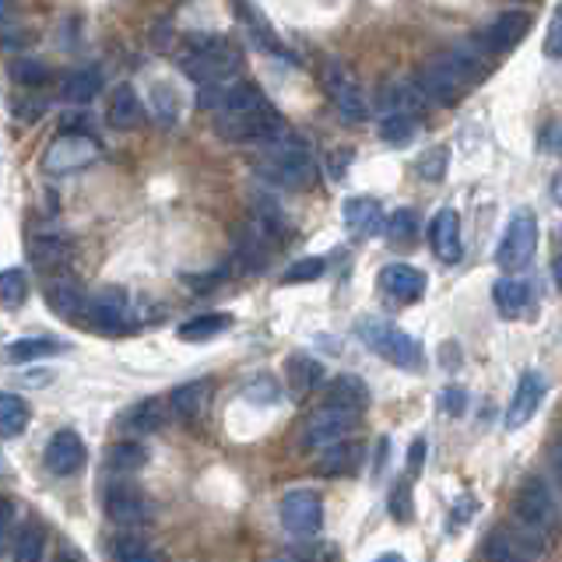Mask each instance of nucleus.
Listing matches in <instances>:
<instances>
[{
  "instance_id": "nucleus-35",
  "label": "nucleus",
  "mask_w": 562,
  "mask_h": 562,
  "mask_svg": "<svg viewBox=\"0 0 562 562\" xmlns=\"http://www.w3.org/2000/svg\"><path fill=\"white\" fill-rule=\"evenodd\" d=\"M105 464H110V471H140L148 464V450L137 439H120V443L110 447Z\"/></svg>"
},
{
  "instance_id": "nucleus-25",
  "label": "nucleus",
  "mask_w": 562,
  "mask_h": 562,
  "mask_svg": "<svg viewBox=\"0 0 562 562\" xmlns=\"http://www.w3.org/2000/svg\"><path fill=\"white\" fill-rule=\"evenodd\" d=\"M207 397H211V380H193V383L176 386V391L169 394V408L176 418L198 422L207 408Z\"/></svg>"
},
{
  "instance_id": "nucleus-53",
  "label": "nucleus",
  "mask_w": 562,
  "mask_h": 562,
  "mask_svg": "<svg viewBox=\"0 0 562 562\" xmlns=\"http://www.w3.org/2000/svg\"><path fill=\"white\" fill-rule=\"evenodd\" d=\"M14 18V4L11 0H0V22H11Z\"/></svg>"
},
{
  "instance_id": "nucleus-31",
  "label": "nucleus",
  "mask_w": 562,
  "mask_h": 562,
  "mask_svg": "<svg viewBox=\"0 0 562 562\" xmlns=\"http://www.w3.org/2000/svg\"><path fill=\"white\" fill-rule=\"evenodd\" d=\"M67 351L64 341L57 338H18L4 348V362L11 366H22V362H32V359H46V356H60Z\"/></svg>"
},
{
  "instance_id": "nucleus-5",
  "label": "nucleus",
  "mask_w": 562,
  "mask_h": 562,
  "mask_svg": "<svg viewBox=\"0 0 562 562\" xmlns=\"http://www.w3.org/2000/svg\"><path fill=\"white\" fill-rule=\"evenodd\" d=\"M359 338L391 366H401V369H418L422 366V345L412 338L408 330H401L391 321L366 316V321H359Z\"/></svg>"
},
{
  "instance_id": "nucleus-32",
  "label": "nucleus",
  "mask_w": 562,
  "mask_h": 562,
  "mask_svg": "<svg viewBox=\"0 0 562 562\" xmlns=\"http://www.w3.org/2000/svg\"><path fill=\"white\" fill-rule=\"evenodd\" d=\"M46 549V527L40 520L22 524V531L14 535V552L11 562H40Z\"/></svg>"
},
{
  "instance_id": "nucleus-57",
  "label": "nucleus",
  "mask_w": 562,
  "mask_h": 562,
  "mask_svg": "<svg viewBox=\"0 0 562 562\" xmlns=\"http://www.w3.org/2000/svg\"><path fill=\"white\" fill-rule=\"evenodd\" d=\"M376 562H404V559H401L397 552H386V555H380Z\"/></svg>"
},
{
  "instance_id": "nucleus-42",
  "label": "nucleus",
  "mask_w": 562,
  "mask_h": 562,
  "mask_svg": "<svg viewBox=\"0 0 562 562\" xmlns=\"http://www.w3.org/2000/svg\"><path fill=\"white\" fill-rule=\"evenodd\" d=\"M324 257H303V260H295L292 268L281 274V281H285V285H303V281H316L324 274Z\"/></svg>"
},
{
  "instance_id": "nucleus-40",
  "label": "nucleus",
  "mask_w": 562,
  "mask_h": 562,
  "mask_svg": "<svg viewBox=\"0 0 562 562\" xmlns=\"http://www.w3.org/2000/svg\"><path fill=\"white\" fill-rule=\"evenodd\" d=\"M25 295H29V281H25L22 271H18V268L0 271V306H8V310L22 306Z\"/></svg>"
},
{
  "instance_id": "nucleus-18",
  "label": "nucleus",
  "mask_w": 562,
  "mask_h": 562,
  "mask_svg": "<svg viewBox=\"0 0 562 562\" xmlns=\"http://www.w3.org/2000/svg\"><path fill=\"white\" fill-rule=\"evenodd\" d=\"M380 289L397 299V303H415V299L426 292V274L412 263H386L380 271Z\"/></svg>"
},
{
  "instance_id": "nucleus-11",
  "label": "nucleus",
  "mask_w": 562,
  "mask_h": 562,
  "mask_svg": "<svg viewBox=\"0 0 562 562\" xmlns=\"http://www.w3.org/2000/svg\"><path fill=\"white\" fill-rule=\"evenodd\" d=\"M102 509L113 524L140 527L151 520V499L134 482H113L102 492Z\"/></svg>"
},
{
  "instance_id": "nucleus-29",
  "label": "nucleus",
  "mask_w": 562,
  "mask_h": 562,
  "mask_svg": "<svg viewBox=\"0 0 562 562\" xmlns=\"http://www.w3.org/2000/svg\"><path fill=\"white\" fill-rule=\"evenodd\" d=\"M29 254H32V263L40 271H60L67 268V260H70V246L60 239V236H32L29 243Z\"/></svg>"
},
{
  "instance_id": "nucleus-41",
  "label": "nucleus",
  "mask_w": 562,
  "mask_h": 562,
  "mask_svg": "<svg viewBox=\"0 0 562 562\" xmlns=\"http://www.w3.org/2000/svg\"><path fill=\"white\" fill-rule=\"evenodd\" d=\"M415 131H418V120H412V116H383L380 120V137L386 145H408Z\"/></svg>"
},
{
  "instance_id": "nucleus-47",
  "label": "nucleus",
  "mask_w": 562,
  "mask_h": 562,
  "mask_svg": "<svg viewBox=\"0 0 562 562\" xmlns=\"http://www.w3.org/2000/svg\"><path fill=\"white\" fill-rule=\"evenodd\" d=\"M471 509H474V499L471 496H461V503H453V509H450V524H447V531L453 535V531H461V527L471 520Z\"/></svg>"
},
{
  "instance_id": "nucleus-55",
  "label": "nucleus",
  "mask_w": 562,
  "mask_h": 562,
  "mask_svg": "<svg viewBox=\"0 0 562 562\" xmlns=\"http://www.w3.org/2000/svg\"><path fill=\"white\" fill-rule=\"evenodd\" d=\"M552 278H555V285L562 289V257H559V260L552 263Z\"/></svg>"
},
{
  "instance_id": "nucleus-1",
  "label": "nucleus",
  "mask_w": 562,
  "mask_h": 562,
  "mask_svg": "<svg viewBox=\"0 0 562 562\" xmlns=\"http://www.w3.org/2000/svg\"><path fill=\"white\" fill-rule=\"evenodd\" d=\"M198 102L215 113V134L228 145H271L285 137V120L274 105L263 99V92L250 81H225L201 88Z\"/></svg>"
},
{
  "instance_id": "nucleus-10",
  "label": "nucleus",
  "mask_w": 562,
  "mask_h": 562,
  "mask_svg": "<svg viewBox=\"0 0 562 562\" xmlns=\"http://www.w3.org/2000/svg\"><path fill=\"white\" fill-rule=\"evenodd\" d=\"M359 415L362 412H348V408H338V404H321L303 426V447L324 450V447L341 443V439L359 426Z\"/></svg>"
},
{
  "instance_id": "nucleus-2",
  "label": "nucleus",
  "mask_w": 562,
  "mask_h": 562,
  "mask_svg": "<svg viewBox=\"0 0 562 562\" xmlns=\"http://www.w3.org/2000/svg\"><path fill=\"white\" fill-rule=\"evenodd\" d=\"M482 70L485 64L474 57V53L450 49V53H439V57H432L418 70V88L439 105H457L474 88V81L482 78Z\"/></svg>"
},
{
  "instance_id": "nucleus-58",
  "label": "nucleus",
  "mask_w": 562,
  "mask_h": 562,
  "mask_svg": "<svg viewBox=\"0 0 562 562\" xmlns=\"http://www.w3.org/2000/svg\"><path fill=\"white\" fill-rule=\"evenodd\" d=\"M57 562H78V559H75V555H60Z\"/></svg>"
},
{
  "instance_id": "nucleus-37",
  "label": "nucleus",
  "mask_w": 562,
  "mask_h": 562,
  "mask_svg": "<svg viewBox=\"0 0 562 562\" xmlns=\"http://www.w3.org/2000/svg\"><path fill=\"white\" fill-rule=\"evenodd\" d=\"M415 236H418V215L412 207H401L386 218V239H391L394 246H408Z\"/></svg>"
},
{
  "instance_id": "nucleus-24",
  "label": "nucleus",
  "mask_w": 562,
  "mask_h": 562,
  "mask_svg": "<svg viewBox=\"0 0 562 562\" xmlns=\"http://www.w3.org/2000/svg\"><path fill=\"white\" fill-rule=\"evenodd\" d=\"M105 120H110L113 131H134L145 120V105H140L137 92L131 85H116L110 95V110H105Z\"/></svg>"
},
{
  "instance_id": "nucleus-48",
  "label": "nucleus",
  "mask_w": 562,
  "mask_h": 562,
  "mask_svg": "<svg viewBox=\"0 0 562 562\" xmlns=\"http://www.w3.org/2000/svg\"><path fill=\"white\" fill-rule=\"evenodd\" d=\"M155 105H158V116L166 123L176 120V99H172V92H166V85H155Z\"/></svg>"
},
{
  "instance_id": "nucleus-14",
  "label": "nucleus",
  "mask_w": 562,
  "mask_h": 562,
  "mask_svg": "<svg viewBox=\"0 0 562 562\" xmlns=\"http://www.w3.org/2000/svg\"><path fill=\"white\" fill-rule=\"evenodd\" d=\"M281 524L292 535H316L324 527V499L310 488H295L281 499Z\"/></svg>"
},
{
  "instance_id": "nucleus-17",
  "label": "nucleus",
  "mask_w": 562,
  "mask_h": 562,
  "mask_svg": "<svg viewBox=\"0 0 562 562\" xmlns=\"http://www.w3.org/2000/svg\"><path fill=\"white\" fill-rule=\"evenodd\" d=\"M46 303L57 310L64 321L70 324H88V295L78 289V281L70 278H53L49 289H46Z\"/></svg>"
},
{
  "instance_id": "nucleus-54",
  "label": "nucleus",
  "mask_w": 562,
  "mask_h": 562,
  "mask_svg": "<svg viewBox=\"0 0 562 562\" xmlns=\"http://www.w3.org/2000/svg\"><path fill=\"white\" fill-rule=\"evenodd\" d=\"M552 198H555V204L562 207V172L552 180Z\"/></svg>"
},
{
  "instance_id": "nucleus-12",
  "label": "nucleus",
  "mask_w": 562,
  "mask_h": 562,
  "mask_svg": "<svg viewBox=\"0 0 562 562\" xmlns=\"http://www.w3.org/2000/svg\"><path fill=\"white\" fill-rule=\"evenodd\" d=\"M88 324L105 330V334H120L131 324V299L123 289L105 285L99 292L88 295Z\"/></svg>"
},
{
  "instance_id": "nucleus-45",
  "label": "nucleus",
  "mask_w": 562,
  "mask_h": 562,
  "mask_svg": "<svg viewBox=\"0 0 562 562\" xmlns=\"http://www.w3.org/2000/svg\"><path fill=\"white\" fill-rule=\"evenodd\" d=\"M544 57H549V60H562V11L552 14L549 32H544Z\"/></svg>"
},
{
  "instance_id": "nucleus-22",
  "label": "nucleus",
  "mask_w": 562,
  "mask_h": 562,
  "mask_svg": "<svg viewBox=\"0 0 562 562\" xmlns=\"http://www.w3.org/2000/svg\"><path fill=\"white\" fill-rule=\"evenodd\" d=\"M531 32V14L527 11H503L492 29L485 32V43L492 53H509L514 46L524 43V35Z\"/></svg>"
},
{
  "instance_id": "nucleus-36",
  "label": "nucleus",
  "mask_w": 562,
  "mask_h": 562,
  "mask_svg": "<svg viewBox=\"0 0 562 562\" xmlns=\"http://www.w3.org/2000/svg\"><path fill=\"white\" fill-rule=\"evenodd\" d=\"M485 555L488 562H527L524 549H520V541L517 538H509L503 527H496V531L488 535L485 541Z\"/></svg>"
},
{
  "instance_id": "nucleus-38",
  "label": "nucleus",
  "mask_w": 562,
  "mask_h": 562,
  "mask_svg": "<svg viewBox=\"0 0 562 562\" xmlns=\"http://www.w3.org/2000/svg\"><path fill=\"white\" fill-rule=\"evenodd\" d=\"M113 555L116 562H166L162 555H158L148 541H140V538H116L113 541Z\"/></svg>"
},
{
  "instance_id": "nucleus-21",
  "label": "nucleus",
  "mask_w": 562,
  "mask_h": 562,
  "mask_svg": "<svg viewBox=\"0 0 562 562\" xmlns=\"http://www.w3.org/2000/svg\"><path fill=\"white\" fill-rule=\"evenodd\" d=\"M169 404L162 397H145V401H137L134 408H127L120 415V429L123 432H134V436H148V432H158L166 426V418H169Z\"/></svg>"
},
{
  "instance_id": "nucleus-27",
  "label": "nucleus",
  "mask_w": 562,
  "mask_h": 562,
  "mask_svg": "<svg viewBox=\"0 0 562 562\" xmlns=\"http://www.w3.org/2000/svg\"><path fill=\"white\" fill-rule=\"evenodd\" d=\"M492 299H496L499 313L506 316H520L531 310V281L524 278H499L492 285Z\"/></svg>"
},
{
  "instance_id": "nucleus-4",
  "label": "nucleus",
  "mask_w": 562,
  "mask_h": 562,
  "mask_svg": "<svg viewBox=\"0 0 562 562\" xmlns=\"http://www.w3.org/2000/svg\"><path fill=\"white\" fill-rule=\"evenodd\" d=\"M263 176L289 190H306L313 187L316 180V162L310 148L303 140H295L292 134L271 140V145H263V162H260Z\"/></svg>"
},
{
  "instance_id": "nucleus-46",
  "label": "nucleus",
  "mask_w": 562,
  "mask_h": 562,
  "mask_svg": "<svg viewBox=\"0 0 562 562\" xmlns=\"http://www.w3.org/2000/svg\"><path fill=\"white\" fill-rule=\"evenodd\" d=\"M246 397H250L254 404H271V401H278V383L263 376V380L246 386Z\"/></svg>"
},
{
  "instance_id": "nucleus-43",
  "label": "nucleus",
  "mask_w": 562,
  "mask_h": 562,
  "mask_svg": "<svg viewBox=\"0 0 562 562\" xmlns=\"http://www.w3.org/2000/svg\"><path fill=\"white\" fill-rule=\"evenodd\" d=\"M447 162H450V155L447 148H432L429 155H422V162H418V176L422 180H432L439 183L447 176Z\"/></svg>"
},
{
  "instance_id": "nucleus-16",
  "label": "nucleus",
  "mask_w": 562,
  "mask_h": 562,
  "mask_svg": "<svg viewBox=\"0 0 562 562\" xmlns=\"http://www.w3.org/2000/svg\"><path fill=\"white\" fill-rule=\"evenodd\" d=\"M380 110L383 116H412L418 120L429 110V95L422 92L418 81H391L380 95Z\"/></svg>"
},
{
  "instance_id": "nucleus-15",
  "label": "nucleus",
  "mask_w": 562,
  "mask_h": 562,
  "mask_svg": "<svg viewBox=\"0 0 562 562\" xmlns=\"http://www.w3.org/2000/svg\"><path fill=\"white\" fill-rule=\"evenodd\" d=\"M43 461H46L49 474H60V479L81 471L85 468V443H81V436L70 432V429L53 432L46 450H43Z\"/></svg>"
},
{
  "instance_id": "nucleus-6",
  "label": "nucleus",
  "mask_w": 562,
  "mask_h": 562,
  "mask_svg": "<svg viewBox=\"0 0 562 562\" xmlns=\"http://www.w3.org/2000/svg\"><path fill=\"white\" fill-rule=\"evenodd\" d=\"M321 81H324V92L327 99L334 102V110L341 113V120L348 123H362L369 116V102L362 95V85L356 78V70H351L348 64L327 57L321 64Z\"/></svg>"
},
{
  "instance_id": "nucleus-51",
  "label": "nucleus",
  "mask_w": 562,
  "mask_h": 562,
  "mask_svg": "<svg viewBox=\"0 0 562 562\" xmlns=\"http://www.w3.org/2000/svg\"><path fill=\"white\" fill-rule=\"evenodd\" d=\"M422 461H426V439H412V447H408V468L418 471Z\"/></svg>"
},
{
  "instance_id": "nucleus-20",
  "label": "nucleus",
  "mask_w": 562,
  "mask_h": 562,
  "mask_svg": "<svg viewBox=\"0 0 562 562\" xmlns=\"http://www.w3.org/2000/svg\"><path fill=\"white\" fill-rule=\"evenodd\" d=\"M366 461V447L359 439H341L324 450V457H316V474L324 479H341V474H356Z\"/></svg>"
},
{
  "instance_id": "nucleus-13",
  "label": "nucleus",
  "mask_w": 562,
  "mask_h": 562,
  "mask_svg": "<svg viewBox=\"0 0 562 562\" xmlns=\"http://www.w3.org/2000/svg\"><path fill=\"white\" fill-rule=\"evenodd\" d=\"M544 394H549V380H544L541 369H524V376L514 391V401H509V408H506V429L509 432L524 429L527 422L538 415Z\"/></svg>"
},
{
  "instance_id": "nucleus-7",
  "label": "nucleus",
  "mask_w": 562,
  "mask_h": 562,
  "mask_svg": "<svg viewBox=\"0 0 562 562\" xmlns=\"http://www.w3.org/2000/svg\"><path fill=\"white\" fill-rule=\"evenodd\" d=\"M99 155H102V148H99L95 137L67 131V134H57L49 140L43 158H40V166L46 176H70V172H81L92 162H99Z\"/></svg>"
},
{
  "instance_id": "nucleus-8",
  "label": "nucleus",
  "mask_w": 562,
  "mask_h": 562,
  "mask_svg": "<svg viewBox=\"0 0 562 562\" xmlns=\"http://www.w3.org/2000/svg\"><path fill=\"white\" fill-rule=\"evenodd\" d=\"M514 509H517V520L527 527V531L535 535H552L559 527V509H555V499L549 485H544L541 479H524V485L517 488V499H514Z\"/></svg>"
},
{
  "instance_id": "nucleus-9",
  "label": "nucleus",
  "mask_w": 562,
  "mask_h": 562,
  "mask_svg": "<svg viewBox=\"0 0 562 562\" xmlns=\"http://www.w3.org/2000/svg\"><path fill=\"white\" fill-rule=\"evenodd\" d=\"M535 246H538V218H535V211L520 207V211H514V218H509L506 233L499 239L496 260L509 271L527 268L531 257H535Z\"/></svg>"
},
{
  "instance_id": "nucleus-30",
  "label": "nucleus",
  "mask_w": 562,
  "mask_h": 562,
  "mask_svg": "<svg viewBox=\"0 0 562 562\" xmlns=\"http://www.w3.org/2000/svg\"><path fill=\"white\" fill-rule=\"evenodd\" d=\"M327 404H338V408H348V412H362L369 404V391L359 376L341 373L338 380L327 383Z\"/></svg>"
},
{
  "instance_id": "nucleus-33",
  "label": "nucleus",
  "mask_w": 562,
  "mask_h": 562,
  "mask_svg": "<svg viewBox=\"0 0 562 562\" xmlns=\"http://www.w3.org/2000/svg\"><path fill=\"white\" fill-rule=\"evenodd\" d=\"M29 418H32V412H29L25 397L0 391V436H18L29 426Z\"/></svg>"
},
{
  "instance_id": "nucleus-3",
  "label": "nucleus",
  "mask_w": 562,
  "mask_h": 562,
  "mask_svg": "<svg viewBox=\"0 0 562 562\" xmlns=\"http://www.w3.org/2000/svg\"><path fill=\"white\" fill-rule=\"evenodd\" d=\"M180 67L190 81H198L201 88L207 85H225L236 81L243 57L233 43L218 40V35H190L183 53H180Z\"/></svg>"
},
{
  "instance_id": "nucleus-56",
  "label": "nucleus",
  "mask_w": 562,
  "mask_h": 562,
  "mask_svg": "<svg viewBox=\"0 0 562 562\" xmlns=\"http://www.w3.org/2000/svg\"><path fill=\"white\" fill-rule=\"evenodd\" d=\"M271 562H303V559H299L295 552H285V555H274Z\"/></svg>"
},
{
  "instance_id": "nucleus-19",
  "label": "nucleus",
  "mask_w": 562,
  "mask_h": 562,
  "mask_svg": "<svg viewBox=\"0 0 562 562\" xmlns=\"http://www.w3.org/2000/svg\"><path fill=\"white\" fill-rule=\"evenodd\" d=\"M429 243H432L436 257L443 263L461 260V218H457L453 207L436 211V218L429 225Z\"/></svg>"
},
{
  "instance_id": "nucleus-44",
  "label": "nucleus",
  "mask_w": 562,
  "mask_h": 562,
  "mask_svg": "<svg viewBox=\"0 0 562 562\" xmlns=\"http://www.w3.org/2000/svg\"><path fill=\"white\" fill-rule=\"evenodd\" d=\"M415 514V503H412V485L408 482H397L394 492H391V517L397 524H408Z\"/></svg>"
},
{
  "instance_id": "nucleus-23",
  "label": "nucleus",
  "mask_w": 562,
  "mask_h": 562,
  "mask_svg": "<svg viewBox=\"0 0 562 562\" xmlns=\"http://www.w3.org/2000/svg\"><path fill=\"white\" fill-rule=\"evenodd\" d=\"M341 218L351 233L359 236H380L386 233V218H383V207L376 198H348L341 207Z\"/></svg>"
},
{
  "instance_id": "nucleus-50",
  "label": "nucleus",
  "mask_w": 562,
  "mask_h": 562,
  "mask_svg": "<svg viewBox=\"0 0 562 562\" xmlns=\"http://www.w3.org/2000/svg\"><path fill=\"white\" fill-rule=\"evenodd\" d=\"M11 524H14V503L8 496H0V549H4L11 538Z\"/></svg>"
},
{
  "instance_id": "nucleus-49",
  "label": "nucleus",
  "mask_w": 562,
  "mask_h": 562,
  "mask_svg": "<svg viewBox=\"0 0 562 562\" xmlns=\"http://www.w3.org/2000/svg\"><path fill=\"white\" fill-rule=\"evenodd\" d=\"M468 408V394L461 391V386H447L443 391V412L447 415H461Z\"/></svg>"
},
{
  "instance_id": "nucleus-52",
  "label": "nucleus",
  "mask_w": 562,
  "mask_h": 562,
  "mask_svg": "<svg viewBox=\"0 0 562 562\" xmlns=\"http://www.w3.org/2000/svg\"><path fill=\"white\" fill-rule=\"evenodd\" d=\"M552 471H555V482H559V488H562V443L552 447Z\"/></svg>"
},
{
  "instance_id": "nucleus-26",
  "label": "nucleus",
  "mask_w": 562,
  "mask_h": 562,
  "mask_svg": "<svg viewBox=\"0 0 562 562\" xmlns=\"http://www.w3.org/2000/svg\"><path fill=\"white\" fill-rule=\"evenodd\" d=\"M285 376H289L292 397H310L324 380V366L310 356H303V351H295V356L285 359Z\"/></svg>"
},
{
  "instance_id": "nucleus-39",
  "label": "nucleus",
  "mask_w": 562,
  "mask_h": 562,
  "mask_svg": "<svg viewBox=\"0 0 562 562\" xmlns=\"http://www.w3.org/2000/svg\"><path fill=\"white\" fill-rule=\"evenodd\" d=\"M11 78L14 85H22V88H40L49 81V67L43 60H35V57H18L11 64Z\"/></svg>"
},
{
  "instance_id": "nucleus-34",
  "label": "nucleus",
  "mask_w": 562,
  "mask_h": 562,
  "mask_svg": "<svg viewBox=\"0 0 562 562\" xmlns=\"http://www.w3.org/2000/svg\"><path fill=\"white\" fill-rule=\"evenodd\" d=\"M228 324H233V316L228 313H204V316H193V321L180 324V338L183 341H207V338H215V334L228 330Z\"/></svg>"
},
{
  "instance_id": "nucleus-28",
  "label": "nucleus",
  "mask_w": 562,
  "mask_h": 562,
  "mask_svg": "<svg viewBox=\"0 0 562 562\" xmlns=\"http://www.w3.org/2000/svg\"><path fill=\"white\" fill-rule=\"evenodd\" d=\"M99 92H102L99 67H78V70H70V75L64 78V85H60V99L64 102H75V105H88Z\"/></svg>"
}]
</instances>
